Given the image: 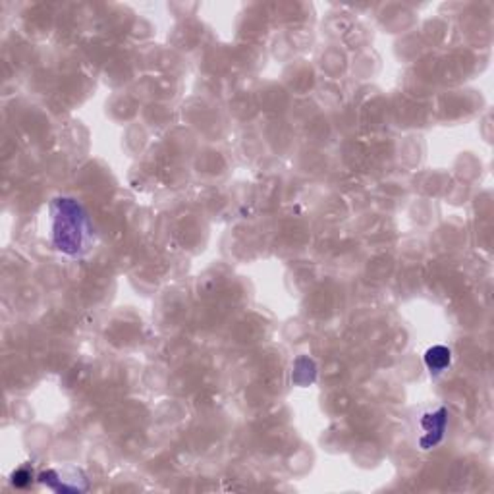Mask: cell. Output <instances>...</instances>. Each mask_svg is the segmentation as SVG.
Instances as JSON below:
<instances>
[{
    "label": "cell",
    "instance_id": "3957f363",
    "mask_svg": "<svg viewBox=\"0 0 494 494\" xmlns=\"http://www.w3.org/2000/svg\"><path fill=\"white\" fill-rule=\"evenodd\" d=\"M39 481L43 483V485H46L48 488L56 490V493H81V490H86L87 488V483H81V485H79V481H86V479H62V477H60L56 471H53V469L43 471V473L39 475Z\"/></svg>",
    "mask_w": 494,
    "mask_h": 494
},
{
    "label": "cell",
    "instance_id": "5b68a950",
    "mask_svg": "<svg viewBox=\"0 0 494 494\" xmlns=\"http://www.w3.org/2000/svg\"><path fill=\"white\" fill-rule=\"evenodd\" d=\"M299 361L302 365L296 361V367H294V381L305 386L315 381V363L311 361L309 357H299Z\"/></svg>",
    "mask_w": 494,
    "mask_h": 494
},
{
    "label": "cell",
    "instance_id": "6da1fadb",
    "mask_svg": "<svg viewBox=\"0 0 494 494\" xmlns=\"http://www.w3.org/2000/svg\"><path fill=\"white\" fill-rule=\"evenodd\" d=\"M93 228L83 207L70 197L54 199L53 245L68 257H79L89 251Z\"/></svg>",
    "mask_w": 494,
    "mask_h": 494
},
{
    "label": "cell",
    "instance_id": "277c9868",
    "mask_svg": "<svg viewBox=\"0 0 494 494\" xmlns=\"http://www.w3.org/2000/svg\"><path fill=\"white\" fill-rule=\"evenodd\" d=\"M452 361V351L446 346H433L425 354V365L431 371V375H441L442 371L450 367Z\"/></svg>",
    "mask_w": 494,
    "mask_h": 494
},
{
    "label": "cell",
    "instance_id": "7a4b0ae2",
    "mask_svg": "<svg viewBox=\"0 0 494 494\" xmlns=\"http://www.w3.org/2000/svg\"><path fill=\"white\" fill-rule=\"evenodd\" d=\"M446 423H448V411L444 408H438L435 411H428L421 419L423 435L419 438V446L423 450L435 448L436 444L444 438V431H446Z\"/></svg>",
    "mask_w": 494,
    "mask_h": 494
},
{
    "label": "cell",
    "instance_id": "8992f818",
    "mask_svg": "<svg viewBox=\"0 0 494 494\" xmlns=\"http://www.w3.org/2000/svg\"><path fill=\"white\" fill-rule=\"evenodd\" d=\"M31 477H34V473H31V469L29 468H20L16 473L12 475V483L16 485V487H27L29 483H31Z\"/></svg>",
    "mask_w": 494,
    "mask_h": 494
}]
</instances>
